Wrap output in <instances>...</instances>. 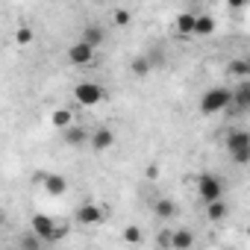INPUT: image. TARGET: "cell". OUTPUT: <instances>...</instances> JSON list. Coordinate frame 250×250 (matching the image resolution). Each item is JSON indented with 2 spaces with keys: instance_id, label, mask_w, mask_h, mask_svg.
<instances>
[{
  "instance_id": "cell-1",
  "label": "cell",
  "mask_w": 250,
  "mask_h": 250,
  "mask_svg": "<svg viewBox=\"0 0 250 250\" xmlns=\"http://www.w3.org/2000/svg\"><path fill=\"white\" fill-rule=\"evenodd\" d=\"M227 153L235 165H250V133L247 130H232L227 136Z\"/></svg>"
},
{
  "instance_id": "cell-2",
  "label": "cell",
  "mask_w": 250,
  "mask_h": 250,
  "mask_svg": "<svg viewBox=\"0 0 250 250\" xmlns=\"http://www.w3.org/2000/svg\"><path fill=\"white\" fill-rule=\"evenodd\" d=\"M229 103H232V91H227V88H209V91L200 97V115H218V112H227Z\"/></svg>"
},
{
  "instance_id": "cell-3",
  "label": "cell",
  "mask_w": 250,
  "mask_h": 250,
  "mask_svg": "<svg viewBox=\"0 0 250 250\" xmlns=\"http://www.w3.org/2000/svg\"><path fill=\"white\" fill-rule=\"evenodd\" d=\"M197 194H200L203 203L221 200V197H224V183H221V177H215V174H200V177H197Z\"/></svg>"
},
{
  "instance_id": "cell-4",
  "label": "cell",
  "mask_w": 250,
  "mask_h": 250,
  "mask_svg": "<svg viewBox=\"0 0 250 250\" xmlns=\"http://www.w3.org/2000/svg\"><path fill=\"white\" fill-rule=\"evenodd\" d=\"M30 229H36L47 244H53V241H59V238L65 235V229H56V224H53V218H50V215H33Z\"/></svg>"
},
{
  "instance_id": "cell-5",
  "label": "cell",
  "mask_w": 250,
  "mask_h": 250,
  "mask_svg": "<svg viewBox=\"0 0 250 250\" xmlns=\"http://www.w3.org/2000/svg\"><path fill=\"white\" fill-rule=\"evenodd\" d=\"M94 50L97 47H91L88 42H74L71 47H68V62L71 65H77V68H88V65H94Z\"/></svg>"
},
{
  "instance_id": "cell-6",
  "label": "cell",
  "mask_w": 250,
  "mask_h": 250,
  "mask_svg": "<svg viewBox=\"0 0 250 250\" xmlns=\"http://www.w3.org/2000/svg\"><path fill=\"white\" fill-rule=\"evenodd\" d=\"M103 218H106V212H103L97 203H91V200L80 203L77 212H74V221L83 224V227H97V224H103Z\"/></svg>"
},
{
  "instance_id": "cell-7",
  "label": "cell",
  "mask_w": 250,
  "mask_h": 250,
  "mask_svg": "<svg viewBox=\"0 0 250 250\" xmlns=\"http://www.w3.org/2000/svg\"><path fill=\"white\" fill-rule=\"evenodd\" d=\"M74 100H77L80 106H97V103L103 100V88H100L97 83H80V85L74 88Z\"/></svg>"
},
{
  "instance_id": "cell-8",
  "label": "cell",
  "mask_w": 250,
  "mask_h": 250,
  "mask_svg": "<svg viewBox=\"0 0 250 250\" xmlns=\"http://www.w3.org/2000/svg\"><path fill=\"white\" fill-rule=\"evenodd\" d=\"M39 180H42V186L50 197H62L68 191V180L62 174H39Z\"/></svg>"
},
{
  "instance_id": "cell-9",
  "label": "cell",
  "mask_w": 250,
  "mask_h": 250,
  "mask_svg": "<svg viewBox=\"0 0 250 250\" xmlns=\"http://www.w3.org/2000/svg\"><path fill=\"white\" fill-rule=\"evenodd\" d=\"M88 145H91L94 150H109V147L115 145V133H112L109 127H97V130L88 136Z\"/></svg>"
},
{
  "instance_id": "cell-10",
  "label": "cell",
  "mask_w": 250,
  "mask_h": 250,
  "mask_svg": "<svg viewBox=\"0 0 250 250\" xmlns=\"http://www.w3.org/2000/svg\"><path fill=\"white\" fill-rule=\"evenodd\" d=\"M88 136H91V133H85L83 127H77V124H71V127H65V130H62L65 145H74V147H77V145H83V142H88Z\"/></svg>"
},
{
  "instance_id": "cell-11",
  "label": "cell",
  "mask_w": 250,
  "mask_h": 250,
  "mask_svg": "<svg viewBox=\"0 0 250 250\" xmlns=\"http://www.w3.org/2000/svg\"><path fill=\"white\" fill-rule=\"evenodd\" d=\"M194 30H197V15L183 12V15L177 18V33H180L183 39H188V36H194Z\"/></svg>"
},
{
  "instance_id": "cell-12",
  "label": "cell",
  "mask_w": 250,
  "mask_h": 250,
  "mask_svg": "<svg viewBox=\"0 0 250 250\" xmlns=\"http://www.w3.org/2000/svg\"><path fill=\"white\" fill-rule=\"evenodd\" d=\"M50 124H53L56 130H65V127H71V124H74V115H71V109H65V106L53 109V115H50Z\"/></svg>"
},
{
  "instance_id": "cell-13",
  "label": "cell",
  "mask_w": 250,
  "mask_h": 250,
  "mask_svg": "<svg viewBox=\"0 0 250 250\" xmlns=\"http://www.w3.org/2000/svg\"><path fill=\"white\" fill-rule=\"evenodd\" d=\"M83 42H88L91 47H100V44L106 42V33H103V27H97V24H88V27L83 30Z\"/></svg>"
},
{
  "instance_id": "cell-14",
  "label": "cell",
  "mask_w": 250,
  "mask_h": 250,
  "mask_svg": "<svg viewBox=\"0 0 250 250\" xmlns=\"http://www.w3.org/2000/svg\"><path fill=\"white\" fill-rule=\"evenodd\" d=\"M44 244H47V241H44V238H42V235H39V232H36V229H33V232H27V235H21V238H18V247H21V250H42V247H44Z\"/></svg>"
},
{
  "instance_id": "cell-15",
  "label": "cell",
  "mask_w": 250,
  "mask_h": 250,
  "mask_svg": "<svg viewBox=\"0 0 250 250\" xmlns=\"http://www.w3.org/2000/svg\"><path fill=\"white\" fill-rule=\"evenodd\" d=\"M191 244H194V235H191L188 229H177V232L171 235V247H174V250H188Z\"/></svg>"
},
{
  "instance_id": "cell-16",
  "label": "cell",
  "mask_w": 250,
  "mask_h": 250,
  "mask_svg": "<svg viewBox=\"0 0 250 250\" xmlns=\"http://www.w3.org/2000/svg\"><path fill=\"white\" fill-rule=\"evenodd\" d=\"M206 218H209L212 224L224 221V218H227V206H224L221 200H212V203H206Z\"/></svg>"
},
{
  "instance_id": "cell-17",
  "label": "cell",
  "mask_w": 250,
  "mask_h": 250,
  "mask_svg": "<svg viewBox=\"0 0 250 250\" xmlns=\"http://www.w3.org/2000/svg\"><path fill=\"white\" fill-rule=\"evenodd\" d=\"M215 33V18L212 15H197V30L194 36H212Z\"/></svg>"
},
{
  "instance_id": "cell-18",
  "label": "cell",
  "mask_w": 250,
  "mask_h": 250,
  "mask_svg": "<svg viewBox=\"0 0 250 250\" xmlns=\"http://www.w3.org/2000/svg\"><path fill=\"white\" fill-rule=\"evenodd\" d=\"M153 212H156L159 218H165V221H171V218L177 215V206H174V200H156V206H153Z\"/></svg>"
},
{
  "instance_id": "cell-19",
  "label": "cell",
  "mask_w": 250,
  "mask_h": 250,
  "mask_svg": "<svg viewBox=\"0 0 250 250\" xmlns=\"http://www.w3.org/2000/svg\"><path fill=\"white\" fill-rule=\"evenodd\" d=\"M130 68H133V74H136V77H145V74L150 71V59H147V56H136Z\"/></svg>"
},
{
  "instance_id": "cell-20",
  "label": "cell",
  "mask_w": 250,
  "mask_h": 250,
  "mask_svg": "<svg viewBox=\"0 0 250 250\" xmlns=\"http://www.w3.org/2000/svg\"><path fill=\"white\" fill-rule=\"evenodd\" d=\"M229 74L232 77H247L250 74V65L244 59H235V62H229Z\"/></svg>"
},
{
  "instance_id": "cell-21",
  "label": "cell",
  "mask_w": 250,
  "mask_h": 250,
  "mask_svg": "<svg viewBox=\"0 0 250 250\" xmlns=\"http://www.w3.org/2000/svg\"><path fill=\"white\" fill-rule=\"evenodd\" d=\"M124 241L127 244H142V229L139 227H127L124 229Z\"/></svg>"
},
{
  "instance_id": "cell-22",
  "label": "cell",
  "mask_w": 250,
  "mask_h": 250,
  "mask_svg": "<svg viewBox=\"0 0 250 250\" xmlns=\"http://www.w3.org/2000/svg\"><path fill=\"white\" fill-rule=\"evenodd\" d=\"M130 18H133V15H130V9H115V12H112V21H115L118 27H127V24H130Z\"/></svg>"
},
{
  "instance_id": "cell-23",
  "label": "cell",
  "mask_w": 250,
  "mask_h": 250,
  "mask_svg": "<svg viewBox=\"0 0 250 250\" xmlns=\"http://www.w3.org/2000/svg\"><path fill=\"white\" fill-rule=\"evenodd\" d=\"M15 42H18V44H30V42H33V30H30V27H21V30L15 33Z\"/></svg>"
},
{
  "instance_id": "cell-24",
  "label": "cell",
  "mask_w": 250,
  "mask_h": 250,
  "mask_svg": "<svg viewBox=\"0 0 250 250\" xmlns=\"http://www.w3.org/2000/svg\"><path fill=\"white\" fill-rule=\"evenodd\" d=\"M156 241H159V247H171V235H168V232H159Z\"/></svg>"
},
{
  "instance_id": "cell-25",
  "label": "cell",
  "mask_w": 250,
  "mask_h": 250,
  "mask_svg": "<svg viewBox=\"0 0 250 250\" xmlns=\"http://www.w3.org/2000/svg\"><path fill=\"white\" fill-rule=\"evenodd\" d=\"M227 3H229L232 9H241V6H247V0H227Z\"/></svg>"
}]
</instances>
